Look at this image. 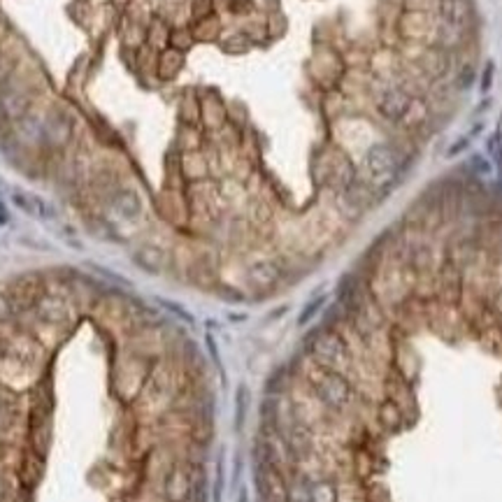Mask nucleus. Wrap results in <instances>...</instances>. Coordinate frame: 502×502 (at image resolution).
I'll use <instances>...</instances> for the list:
<instances>
[{
  "label": "nucleus",
  "mask_w": 502,
  "mask_h": 502,
  "mask_svg": "<svg viewBox=\"0 0 502 502\" xmlns=\"http://www.w3.org/2000/svg\"><path fill=\"white\" fill-rule=\"evenodd\" d=\"M403 165V156L389 142H377L365 152L361 161V181L370 186L372 191H384L398 177V170Z\"/></svg>",
  "instance_id": "obj_1"
},
{
  "label": "nucleus",
  "mask_w": 502,
  "mask_h": 502,
  "mask_svg": "<svg viewBox=\"0 0 502 502\" xmlns=\"http://www.w3.org/2000/svg\"><path fill=\"white\" fill-rule=\"evenodd\" d=\"M309 356L330 372H340L349 379L354 370V361L337 330H318L309 340Z\"/></svg>",
  "instance_id": "obj_2"
},
{
  "label": "nucleus",
  "mask_w": 502,
  "mask_h": 502,
  "mask_svg": "<svg viewBox=\"0 0 502 502\" xmlns=\"http://www.w3.org/2000/svg\"><path fill=\"white\" fill-rule=\"evenodd\" d=\"M309 389L316 393V398L321 400L325 410L335 412V414H344L356 403L354 384H351L344 375H340V372L325 370L323 375L316 379V384L309 386Z\"/></svg>",
  "instance_id": "obj_3"
},
{
  "label": "nucleus",
  "mask_w": 502,
  "mask_h": 502,
  "mask_svg": "<svg viewBox=\"0 0 502 502\" xmlns=\"http://www.w3.org/2000/svg\"><path fill=\"white\" fill-rule=\"evenodd\" d=\"M149 375H152V365L145 363V358H133L124 370H114V391L126 400H138Z\"/></svg>",
  "instance_id": "obj_4"
},
{
  "label": "nucleus",
  "mask_w": 502,
  "mask_h": 502,
  "mask_svg": "<svg viewBox=\"0 0 502 502\" xmlns=\"http://www.w3.org/2000/svg\"><path fill=\"white\" fill-rule=\"evenodd\" d=\"M412 100H414V96H410L400 84L384 81L382 89L377 91V110L389 121H403L407 110H410Z\"/></svg>",
  "instance_id": "obj_5"
},
{
  "label": "nucleus",
  "mask_w": 502,
  "mask_h": 502,
  "mask_svg": "<svg viewBox=\"0 0 502 502\" xmlns=\"http://www.w3.org/2000/svg\"><path fill=\"white\" fill-rule=\"evenodd\" d=\"M463 286H465L463 270L456 268L453 263L444 261L439 270H435V300L458 305Z\"/></svg>",
  "instance_id": "obj_6"
},
{
  "label": "nucleus",
  "mask_w": 502,
  "mask_h": 502,
  "mask_svg": "<svg viewBox=\"0 0 502 502\" xmlns=\"http://www.w3.org/2000/svg\"><path fill=\"white\" fill-rule=\"evenodd\" d=\"M193 467L186 460H175L170 472L165 474V498L170 502H186L193 493Z\"/></svg>",
  "instance_id": "obj_7"
},
{
  "label": "nucleus",
  "mask_w": 502,
  "mask_h": 502,
  "mask_svg": "<svg viewBox=\"0 0 502 502\" xmlns=\"http://www.w3.org/2000/svg\"><path fill=\"white\" fill-rule=\"evenodd\" d=\"M384 398H389L398 407H403L407 416H410V412L416 410L412 382H410V379H405L403 375H400V372H396L393 368H391L389 375L384 377Z\"/></svg>",
  "instance_id": "obj_8"
},
{
  "label": "nucleus",
  "mask_w": 502,
  "mask_h": 502,
  "mask_svg": "<svg viewBox=\"0 0 502 502\" xmlns=\"http://www.w3.org/2000/svg\"><path fill=\"white\" fill-rule=\"evenodd\" d=\"M280 280H282V268L270 259L256 261L247 268V282L256 291H273L277 284H280Z\"/></svg>",
  "instance_id": "obj_9"
},
{
  "label": "nucleus",
  "mask_w": 502,
  "mask_h": 502,
  "mask_svg": "<svg viewBox=\"0 0 502 502\" xmlns=\"http://www.w3.org/2000/svg\"><path fill=\"white\" fill-rule=\"evenodd\" d=\"M375 419H377V428L382 430L384 435H393V432L403 430L407 421H410V416L405 414L403 407H398L389 398H384L382 403L377 405Z\"/></svg>",
  "instance_id": "obj_10"
},
{
  "label": "nucleus",
  "mask_w": 502,
  "mask_h": 502,
  "mask_svg": "<svg viewBox=\"0 0 502 502\" xmlns=\"http://www.w3.org/2000/svg\"><path fill=\"white\" fill-rule=\"evenodd\" d=\"M470 8L465 0H439V26L442 33H460L465 29Z\"/></svg>",
  "instance_id": "obj_11"
},
{
  "label": "nucleus",
  "mask_w": 502,
  "mask_h": 502,
  "mask_svg": "<svg viewBox=\"0 0 502 502\" xmlns=\"http://www.w3.org/2000/svg\"><path fill=\"white\" fill-rule=\"evenodd\" d=\"M135 266L142 268L149 275H161L168 266V254L156 244H142V247L135 249L133 254Z\"/></svg>",
  "instance_id": "obj_12"
},
{
  "label": "nucleus",
  "mask_w": 502,
  "mask_h": 502,
  "mask_svg": "<svg viewBox=\"0 0 502 502\" xmlns=\"http://www.w3.org/2000/svg\"><path fill=\"white\" fill-rule=\"evenodd\" d=\"M12 200H15V205L19 209H24V212L31 214V216H38V219H47V216L54 214V209H49V205H47L42 198H38V195L15 191L12 193Z\"/></svg>",
  "instance_id": "obj_13"
},
{
  "label": "nucleus",
  "mask_w": 502,
  "mask_h": 502,
  "mask_svg": "<svg viewBox=\"0 0 502 502\" xmlns=\"http://www.w3.org/2000/svg\"><path fill=\"white\" fill-rule=\"evenodd\" d=\"M112 205L121 216H126V219H135V216H140V212H142L140 195L131 191V188H121V191L114 193Z\"/></svg>",
  "instance_id": "obj_14"
},
{
  "label": "nucleus",
  "mask_w": 502,
  "mask_h": 502,
  "mask_svg": "<svg viewBox=\"0 0 502 502\" xmlns=\"http://www.w3.org/2000/svg\"><path fill=\"white\" fill-rule=\"evenodd\" d=\"M35 311H38V316L42 318V321L47 323H60V321H65V302L60 300V298H49V295H44V298H40L38 305H35Z\"/></svg>",
  "instance_id": "obj_15"
},
{
  "label": "nucleus",
  "mask_w": 502,
  "mask_h": 502,
  "mask_svg": "<svg viewBox=\"0 0 502 502\" xmlns=\"http://www.w3.org/2000/svg\"><path fill=\"white\" fill-rule=\"evenodd\" d=\"M70 135H72L70 121H67L65 117H60V114H56V117H51V119H49V124L44 126V138L49 140L51 145H56V147L67 145Z\"/></svg>",
  "instance_id": "obj_16"
},
{
  "label": "nucleus",
  "mask_w": 502,
  "mask_h": 502,
  "mask_svg": "<svg viewBox=\"0 0 502 502\" xmlns=\"http://www.w3.org/2000/svg\"><path fill=\"white\" fill-rule=\"evenodd\" d=\"M26 105H29V100H26L22 93H5V96L0 98V107H3L5 114H8V119L24 117Z\"/></svg>",
  "instance_id": "obj_17"
},
{
  "label": "nucleus",
  "mask_w": 502,
  "mask_h": 502,
  "mask_svg": "<svg viewBox=\"0 0 502 502\" xmlns=\"http://www.w3.org/2000/svg\"><path fill=\"white\" fill-rule=\"evenodd\" d=\"M311 502H337V488L330 481H316L311 486Z\"/></svg>",
  "instance_id": "obj_18"
},
{
  "label": "nucleus",
  "mask_w": 502,
  "mask_h": 502,
  "mask_svg": "<svg viewBox=\"0 0 502 502\" xmlns=\"http://www.w3.org/2000/svg\"><path fill=\"white\" fill-rule=\"evenodd\" d=\"M179 67H181V54L177 49H168V54H163V60H161L163 77H175V72H177Z\"/></svg>",
  "instance_id": "obj_19"
},
{
  "label": "nucleus",
  "mask_w": 502,
  "mask_h": 502,
  "mask_svg": "<svg viewBox=\"0 0 502 502\" xmlns=\"http://www.w3.org/2000/svg\"><path fill=\"white\" fill-rule=\"evenodd\" d=\"M15 316V300L10 295L0 293V323H8Z\"/></svg>",
  "instance_id": "obj_20"
},
{
  "label": "nucleus",
  "mask_w": 502,
  "mask_h": 502,
  "mask_svg": "<svg viewBox=\"0 0 502 502\" xmlns=\"http://www.w3.org/2000/svg\"><path fill=\"white\" fill-rule=\"evenodd\" d=\"M8 121H10V119H8V114H5V112H3V107H0V126L8 124Z\"/></svg>",
  "instance_id": "obj_21"
}]
</instances>
